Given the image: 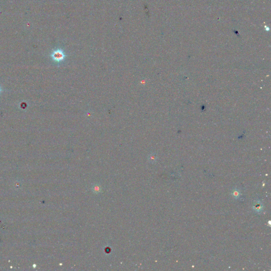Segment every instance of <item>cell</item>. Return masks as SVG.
I'll return each instance as SVG.
<instances>
[{
  "label": "cell",
  "instance_id": "obj_4",
  "mask_svg": "<svg viewBox=\"0 0 271 271\" xmlns=\"http://www.w3.org/2000/svg\"><path fill=\"white\" fill-rule=\"evenodd\" d=\"M1 87H0V92H1Z\"/></svg>",
  "mask_w": 271,
  "mask_h": 271
},
{
  "label": "cell",
  "instance_id": "obj_2",
  "mask_svg": "<svg viewBox=\"0 0 271 271\" xmlns=\"http://www.w3.org/2000/svg\"><path fill=\"white\" fill-rule=\"evenodd\" d=\"M262 209H263V205L260 202L258 201L257 203H255V205L254 206V209L257 212H260V211H262Z\"/></svg>",
  "mask_w": 271,
  "mask_h": 271
},
{
  "label": "cell",
  "instance_id": "obj_3",
  "mask_svg": "<svg viewBox=\"0 0 271 271\" xmlns=\"http://www.w3.org/2000/svg\"><path fill=\"white\" fill-rule=\"evenodd\" d=\"M233 196L235 197V198H238V197L240 196V195H239V192L237 190L234 191L233 193Z\"/></svg>",
  "mask_w": 271,
  "mask_h": 271
},
{
  "label": "cell",
  "instance_id": "obj_1",
  "mask_svg": "<svg viewBox=\"0 0 271 271\" xmlns=\"http://www.w3.org/2000/svg\"><path fill=\"white\" fill-rule=\"evenodd\" d=\"M51 57L54 61L59 63L62 62L66 57V55L63 50L62 49H57L53 51L51 54Z\"/></svg>",
  "mask_w": 271,
  "mask_h": 271
}]
</instances>
